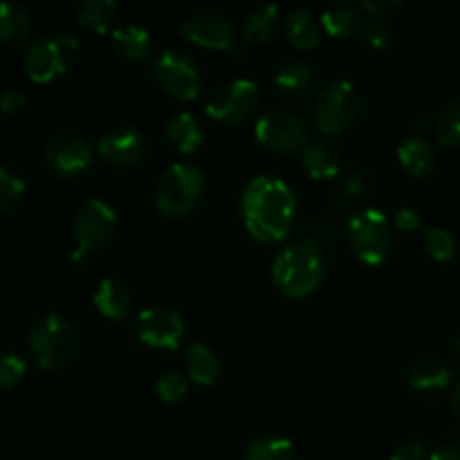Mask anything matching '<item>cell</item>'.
<instances>
[{"instance_id":"6da1fadb","label":"cell","mask_w":460,"mask_h":460,"mask_svg":"<svg viewBox=\"0 0 460 460\" xmlns=\"http://www.w3.org/2000/svg\"><path fill=\"white\" fill-rule=\"evenodd\" d=\"M296 196L283 180L256 175L241 196V216L247 234L263 245H274L290 236L295 227Z\"/></svg>"},{"instance_id":"7a4b0ae2","label":"cell","mask_w":460,"mask_h":460,"mask_svg":"<svg viewBox=\"0 0 460 460\" xmlns=\"http://www.w3.org/2000/svg\"><path fill=\"white\" fill-rule=\"evenodd\" d=\"M326 259L322 245L314 238H301L290 243L277 254L272 263V281L290 299H304L313 295L323 281Z\"/></svg>"},{"instance_id":"3957f363","label":"cell","mask_w":460,"mask_h":460,"mask_svg":"<svg viewBox=\"0 0 460 460\" xmlns=\"http://www.w3.org/2000/svg\"><path fill=\"white\" fill-rule=\"evenodd\" d=\"M27 346L43 371H58L75 362L79 353V332L61 314H45L31 323Z\"/></svg>"},{"instance_id":"277c9868","label":"cell","mask_w":460,"mask_h":460,"mask_svg":"<svg viewBox=\"0 0 460 460\" xmlns=\"http://www.w3.org/2000/svg\"><path fill=\"white\" fill-rule=\"evenodd\" d=\"M207 178L200 166L175 162L166 166L155 184V207L166 218H184L202 200Z\"/></svg>"},{"instance_id":"5b68a950","label":"cell","mask_w":460,"mask_h":460,"mask_svg":"<svg viewBox=\"0 0 460 460\" xmlns=\"http://www.w3.org/2000/svg\"><path fill=\"white\" fill-rule=\"evenodd\" d=\"M81 52V43L72 34L57 31L48 34L30 45L25 58H22V72L34 84H49L67 75L76 63Z\"/></svg>"},{"instance_id":"8992f818","label":"cell","mask_w":460,"mask_h":460,"mask_svg":"<svg viewBox=\"0 0 460 460\" xmlns=\"http://www.w3.org/2000/svg\"><path fill=\"white\" fill-rule=\"evenodd\" d=\"M117 211L102 198H88L81 202L72 220V234H75L76 250L72 252L70 263L81 265L85 256L94 250H102L115 238L117 232Z\"/></svg>"},{"instance_id":"52a82bcc","label":"cell","mask_w":460,"mask_h":460,"mask_svg":"<svg viewBox=\"0 0 460 460\" xmlns=\"http://www.w3.org/2000/svg\"><path fill=\"white\" fill-rule=\"evenodd\" d=\"M362 112V97L350 81H335L319 93L313 108L317 130L326 135H341L358 121Z\"/></svg>"},{"instance_id":"ba28073f","label":"cell","mask_w":460,"mask_h":460,"mask_svg":"<svg viewBox=\"0 0 460 460\" xmlns=\"http://www.w3.org/2000/svg\"><path fill=\"white\" fill-rule=\"evenodd\" d=\"M355 256L367 265H382L394 247V232L386 216L377 209L355 211L346 225Z\"/></svg>"},{"instance_id":"9c48e42d","label":"cell","mask_w":460,"mask_h":460,"mask_svg":"<svg viewBox=\"0 0 460 460\" xmlns=\"http://www.w3.org/2000/svg\"><path fill=\"white\" fill-rule=\"evenodd\" d=\"M254 135L261 146L274 153L292 155L305 151L308 144V121L292 111H270L259 117L254 126Z\"/></svg>"},{"instance_id":"30bf717a","label":"cell","mask_w":460,"mask_h":460,"mask_svg":"<svg viewBox=\"0 0 460 460\" xmlns=\"http://www.w3.org/2000/svg\"><path fill=\"white\" fill-rule=\"evenodd\" d=\"M153 76L162 90L180 102H193L202 90L200 66L191 54L178 49H169L157 58L153 66Z\"/></svg>"},{"instance_id":"8fae6325","label":"cell","mask_w":460,"mask_h":460,"mask_svg":"<svg viewBox=\"0 0 460 460\" xmlns=\"http://www.w3.org/2000/svg\"><path fill=\"white\" fill-rule=\"evenodd\" d=\"M261 103V88L250 79H234L220 85L207 102V115L225 126H238L250 119Z\"/></svg>"},{"instance_id":"7c38bea8","label":"cell","mask_w":460,"mask_h":460,"mask_svg":"<svg viewBox=\"0 0 460 460\" xmlns=\"http://www.w3.org/2000/svg\"><path fill=\"white\" fill-rule=\"evenodd\" d=\"M133 335L139 344L155 350H178L184 340V319L175 310L153 305L135 317Z\"/></svg>"},{"instance_id":"4fadbf2b","label":"cell","mask_w":460,"mask_h":460,"mask_svg":"<svg viewBox=\"0 0 460 460\" xmlns=\"http://www.w3.org/2000/svg\"><path fill=\"white\" fill-rule=\"evenodd\" d=\"M94 153L76 133H57L45 142L43 162L57 178H76L93 166Z\"/></svg>"},{"instance_id":"5bb4252c","label":"cell","mask_w":460,"mask_h":460,"mask_svg":"<svg viewBox=\"0 0 460 460\" xmlns=\"http://www.w3.org/2000/svg\"><path fill=\"white\" fill-rule=\"evenodd\" d=\"M178 31L193 45H200L207 49H223L229 52L236 45L238 34L234 22L220 12H193L182 18Z\"/></svg>"},{"instance_id":"9a60e30c","label":"cell","mask_w":460,"mask_h":460,"mask_svg":"<svg viewBox=\"0 0 460 460\" xmlns=\"http://www.w3.org/2000/svg\"><path fill=\"white\" fill-rule=\"evenodd\" d=\"M97 153L108 166L130 169L146 155V139L142 130L135 126H117L99 137Z\"/></svg>"},{"instance_id":"2e32d148","label":"cell","mask_w":460,"mask_h":460,"mask_svg":"<svg viewBox=\"0 0 460 460\" xmlns=\"http://www.w3.org/2000/svg\"><path fill=\"white\" fill-rule=\"evenodd\" d=\"M93 304L111 322H124L133 310V290L119 277H106L99 281L93 295Z\"/></svg>"},{"instance_id":"e0dca14e","label":"cell","mask_w":460,"mask_h":460,"mask_svg":"<svg viewBox=\"0 0 460 460\" xmlns=\"http://www.w3.org/2000/svg\"><path fill=\"white\" fill-rule=\"evenodd\" d=\"M274 85H277L281 97L299 102V99L308 97L313 93L314 72L304 61L288 58V61L279 63L277 70H274Z\"/></svg>"},{"instance_id":"ac0fdd59","label":"cell","mask_w":460,"mask_h":460,"mask_svg":"<svg viewBox=\"0 0 460 460\" xmlns=\"http://www.w3.org/2000/svg\"><path fill=\"white\" fill-rule=\"evenodd\" d=\"M111 48L121 61L139 63L148 58V54L153 52V36L146 27L126 22V25H119L112 31Z\"/></svg>"},{"instance_id":"d6986e66","label":"cell","mask_w":460,"mask_h":460,"mask_svg":"<svg viewBox=\"0 0 460 460\" xmlns=\"http://www.w3.org/2000/svg\"><path fill=\"white\" fill-rule=\"evenodd\" d=\"M166 139L182 155H191L205 142V130L193 112H178L166 124Z\"/></svg>"},{"instance_id":"ffe728a7","label":"cell","mask_w":460,"mask_h":460,"mask_svg":"<svg viewBox=\"0 0 460 460\" xmlns=\"http://www.w3.org/2000/svg\"><path fill=\"white\" fill-rule=\"evenodd\" d=\"M304 169L305 173L319 182L335 180L341 171V153L340 148L328 142H313L304 151Z\"/></svg>"},{"instance_id":"44dd1931","label":"cell","mask_w":460,"mask_h":460,"mask_svg":"<svg viewBox=\"0 0 460 460\" xmlns=\"http://www.w3.org/2000/svg\"><path fill=\"white\" fill-rule=\"evenodd\" d=\"M187 368L189 377L198 386H214L218 382L220 373H223L220 358L216 355V350H211L202 341H193L187 349Z\"/></svg>"},{"instance_id":"7402d4cb","label":"cell","mask_w":460,"mask_h":460,"mask_svg":"<svg viewBox=\"0 0 460 460\" xmlns=\"http://www.w3.org/2000/svg\"><path fill=\"white\" fill-rule=\"evenodd\" d=\"M362 7L350 3H340L322 13V27L332 39H350L362 30Z\"/></svg>"},{"instance_id":"603a6c76","label":"cell","mask_w":460,"mask_h":460,"mask_svg":"<svg viewBox=\"0 0 460 460\" xmlns=\"http://www.w3.org/2000/svg\"><path fill=\"white\" fill-rule=\"evenodd\" d=\"M286 34L296 49L308 52L322 40V21H317L308 9H295L286 18Z\"/></svg>"},{"instance_id":"cb8c5ba5","label":"cell","mask_w":460,"mask_h":460,"mask_svg":"<svg viewBox=\"0 0 460 460\" xmlns=\"http://www.w3.org/2000/svg\"><path fill=\"white\" fill-rule=\"evenodd\" d=\"M279 22L277 4H256L245 13L241 25V39L245 43H268Z\"/></svg>"},{"instance_id":"d4e9b609","label":"cell","mask_w":460,"mask_h":460,"mask_svg":"<svg viewBox=\"0 0 460 460\" xmlns=\"http://www.w3.org/2000/svg\"><path fill=\"white\" fill-rule=\"evenodd\" d=\"M398 160L416 178H425L436 169V151L427 139L409 137L400 144Z\"/></svg>"},{"instance_id":"484cf974","label":"cell","mask_w":460,"mask_h":460,"mask_svg":"<svg viewBox=\"0 0 460 460\" xmlns=\"http://www.w3.org/2000/svg\"><path fill=\"white\" fill-rule=\"evenodd\" d=\"M117 16V4L112 0H84L76 4L75 18L84 30L94 34H106Z\"/></svg>"},{"instance_id":"4316f807","label":"cell","mask_w":460,"mask_h":460,"mask_svg":"<svg viewBox=\"0 0 460 460\" xmlns=\"http://www.w3.org/2000/svg\"><path fill=\"white\" fill-rule=\"evenodd\" d=\"M407 382L416 391H443L452 385V371L438 362H418L409 368Z\"/></svg>"},{"instance_id":"83f0119b","label":"cell","mask_w":460,"mask_h":460,"mask_svg":"<svg viewBox=\"0 0 460 460\" xmlns=\"http://www.w3.org/2000/svg\"><path fill=\"white\" fill-rule=\"evenodd\" d=\"M30 34V16L16 3H3L0 7V40L9 45H18Z\"/></svg>"},{"instance_id":"f1b7e54d","label":"cell","mask_w":460,"mask_h":460,"mask_svg":"<svg viewBox=\"0 0 460 460\" xmlns=\"http://www.w3.org/2000/svg\"><path fill=\"white\" fill-rule=\"evenodd\" d=\"M295 445L283 436H259L245 447L243 460H292Z\"/></svg>"},{"instance_id":"f546056e","label":"cell","mask_w":460,"mask_h":460,"mask_svg":"<svg viewBox=\"0 0 460 460\" xmlns=\"http://www.w3.org/2000/svg\"><path fill=\"white\" fill-rule=\"evenodd\" d=\"M436 137L445 146H458L460 144V97L445 103L436 115Z\"/></svg>"},{"instance_id":"4dcf8cb0","label":"cell","mask_w":460,"mask_h":460,"mask_svg":"<svg viewBox=\"0 0 460 460\" xmlns=\"http://www.w3.org/2000/svg\"><path fill=\"white\" fill-rule=\"evenodd\" d=\"M25 191L27 184L21 178V173L13 171L9 164L0 166V211L9 214L22 200Z\"/></svg>"},{"instance_id":"1f68e13d","label":"cell","mask_w":460,"mask_h":460,"mask_svg":"<svg viewBox=\"0 0 460 460\" xmlns=\"http://www.w3.org/2000/svg\"><path fill=\"white\" fill-rule=\"evenodd\" d=\"M425 247L429 256L438 263H447L456 256V238L447 232L445 227H429L425 229Z\"/></svg>"},{"instance_id":"d6a6232c","label":"cell","mask_w":460,"mask_h":460,"mask_svg":"<svg viewBox=\"0 0 460 460\" xmlns=\"http://www.w3.org/2000/svg\"><path fill=\"white\" fill-rule=\"evenodd\" d=\"M187 394H189V382L182 373L171 371V373H164V376L157 377L155 395L160 402L178 404L187 398Z\"/></svg>"},{"instance_id":"836d02e7","label":"cell","mask_w":460,"mask_h":460,"mask_svg":"<svg viewBox=\"0 0 460 460\" xmlns=\"http://www.w3.org/2000/svg\"><path fill=\"white\" fill-rule=\"evenodd\" d=\"M27 373V362L18 353H4L0 359V386L4 391L13 389L21 385V380Z\"/></svg>"},{"instance_id":"e575fe53","label":"cell","mask_w":460,"mask_h":460,"mask_svg":"<svg viewBox=\"0 0 460 460\" xmlns=\"http://www.w3.org/2000/svg\"><path fill=\"white\" fill-rule=\"evenodd\" d=\"M364 40H367L371 48L386 49L391 45V40H394V31H391V27L386 25L385 21H373L371 25L367 27V31H364Z\"/></svg>"},{"instance_id":"d590c367","label":"cell","mask_w":460,"mask_h":460,"mask_svg":"<svg viewBox=\"0 0 460 460\" xmlns=\"http://www.w3.org/2000/svg\"><path fill=\"white\" fill-rule=\"evenodd\" d=\"M394 225H395V229H398V232L413 234V232H418V229L422 227V218H420V214H418L416 209H411V207H402V209L395 211Z\"/></svg>"},{"instance_id":"8d00e7d4","label":"cell","mask_w":460,"mask_h":460,"mask_svg":"<svg viewBox=\"0 0 460 460\" xmlns=\"http://www.w3.org/2000/svg\"><path fill=\"white\" fill-rule=\"evenodd\" d=\"M359 7L376 21H382V18H389L400 7V3H394V0H364V3H359Z\"/></svg>"},{"instance_id":"74e56055","label":"cell","mask_w":460,"mask_h":460,"mask_svg":"<svg viewBox=\"0 0 460 460\" xmlns=\"http://www.w3.org/2000/svg\"><path fill=\"white\" fill-rule=\"evenodd\" d=\"M27 106V97L21 90H4L3 99H0V108H3L4 115H21Z\"/></svg>"},{"instance_id":"f35d334b","label":"cell","mask_w":460,"mask_h":460,"mask_svg":"<svg viewBox=\"0 0 460 460\" xmlns=\"http://www.w3.org/2000/svg\"><path fill=\"white\" fill-rule=\"evenodd\" d=\"M425 458H427L425 447H422L420 443H404L391 454L389 460H425Z\"/></svg>"},{"instance_id":"ab89813d","label":"cell","mask_w":460,"mask_h":460,"mask_svg":"<svg viewBox=\"0 0 460 460\" xmlns=\"http://www.w3.org/2000/svg\"><path fill=\"white\" fill-rule=\"evenodd\" d=\"M341 193H344L349 200H353V198H359L364 193V178L362 175H350L349 180H344V184H341Z\"/></svg>"},{"instance_id":"60d3db41","label":"cell","mask_w":460,"mask_h":460,"mask_svg":"<svg viewBox=\"0 0 460 460\" xmlns=\"http://www.w3.org/2000/svg\"><path fill=\"white\" fill-rule=\"evenodd\" d=\"M429 460H460V449L458 447H440L431 454Z\"/></svg>"},{"instance_id":"b9f144b4","label":"cell","mask_w":460,"mask_h":460,"mask_svg":"<svg viewBox=\"0 0 460 460\" xmlns=\"http://www.w3.org/2000/svg\"><path fill=\"white\" fill-rule=\"evenodd\" d=\"M449 402H452V411H454V416L458 418V422H460V382L456 386H454V391H452V398H449Z\"/></svg>"}]
</instances>
